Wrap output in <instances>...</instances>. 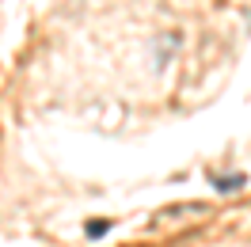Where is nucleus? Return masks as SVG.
Masks as SVG:
<instances>
[]
</instances>
